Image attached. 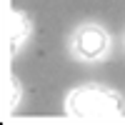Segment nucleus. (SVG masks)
<instances>
[{"label": "nucleus", "instance_id": "obj_1", "mask_svg": "<svg viewBox=\"0 0 125 125\" xmlns=\"http://www.w3.org/2000/svg\"><path fill=\"white\" fill-rule=\"evenodd\" d=\"M68 115L73 118H115V115H123V98L118 93H113L108 88H100V85H85V88H78L68 95Z\"/></svg>", "mask_w": 125, "mask_h": 125}, {"label": "nucleus", "instance_id": "obj_3", "mask_svg": "<svg viewBox=\"0 0 125 125\" xmlns=\"http://www.w3.org/2000/svg\"><path fill=\"white\" fill-rule=\"evenodd\" d=\"M25 35H28V20L20 13H15L13 15V50L20 48V43L25 40Z\"/></svg>", "mask_w": 125, "mask_h": 125}, {"label": "nucleus", "instance_id": "obj_2", "mask_svg": "<svg viewBox=\"0 0 125 125\" xmlns=\"http://www.w3.org/2000/svg\"><path fill=\"white\" fill-rule=\"evenodd\" d=\"M73 50L83 60H100L108 53V35L98 25H83L73 38Z\"/></svg>", "mask_w": 125, "mask_h": 125}]
</instances>
